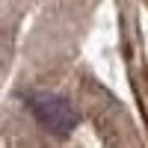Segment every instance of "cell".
<instances>
[{"mask_svg":"<svg viewBox=\"0 0 148 148\" xmlns=\"http://www.w3.org/2000/svg\"><path fill=\"white\" fill-rule=\"evenodd\" d=\"M27 104H30V110H33V116L39 119L47 130H53V133H68V130L74 127V121H77L74 110L62 101V98H56V95L39 92V95H30Z\"/></svg>","mask_w":148,"mask_h":148,"instance_id":"1","label":"cell"}]
</instances>
